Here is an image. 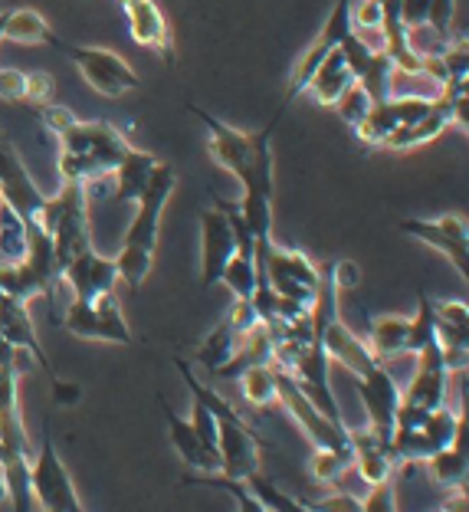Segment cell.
Listing matches in <instances>:
<instances>
[{
    "label": "cell",
    "instance_id": "ee69618b",
    "mask_svg": "<svg viewBox=\"0 0 469 512\" xmlns=\"http://www.w3.org/2000/svg\"><path fill=\"white\" fill-rule=\"evenodd\" d=\"M332 279L338 286V293H348V289H355L361 283V270L355 260H335L332 263Z\"/></svg>",
    "mask_w": 469,
    "mask_h": 512
},
{
    "label": "cell",
    "instance_id": "ffe728a7",
    "mask_svg": "<svg viewBox=\"0 0 469 512\" xmlns=\"http://www.w3.org/2000/svg\"><path fill=\"white\" fill-rule=\"evenodd\" d=\"M453 125V109H450V99H433V106L430 112L424 115L420 122L414 125H401V128H394V132L384 138V145L381 148H391V151H407V148H417V145H427L433 142L443 128Z\"/></svg>",
    "mask_w": 469,
    "mask_h": 512
},
{
    "label": "cell",
    "instance_id": "d6986e66",
    "mask_svg": "<svg viewBox=\"0 0 469 512\" xmlns=\"http://www.w3.org/2000/svg\"><path fill=\"white\" fill-rule=\"evenodd\" d=\"M322 348H325V355L332 358V362H338L342 368H348L351 375H365V371H371L374 365H378V358L371 355V348L365 339H358L355 332L348 329V325L342 322V316H338L328 329L322 332Z\"/></svg>",
    "mask_w": 469,
    "mask_h": 512
},
{
    "label": "cell",
    "instance_id": "f907efd6",
    "mask_svg": "<svg viewBox=\"0 0 469 512\" xmlns=\"http://www.w3.org/2000/svg\"><path fill=\"white\" fill-rule=\"evenodd\" d=\"M119 4H122V7H125V4H132V0H119Z\"/></svg>",
    "mask_w": 469,
    "mask_h": 512
},
{
    "label": "cell",
    "instance_id": "5bb4252c",
    "mask_svg": "<svg viewBox=\"0 0 469 512\" xmlns=\"http://www.w3.org/2000/svg\"><path fill=\"white\" fill-rule=\"evenodd\" d=\"M63 283H69V289H73V299L92 302L112 293L115 283H119V270H115V260L86 247L63 266Z\"/></svg>",
    "mask_w": 469,
    "mask_h": 512
},
{
    "label": "cell",
    "instance_id": "8d00e7d4",
    "mask_svg": "<svg viewBox=\"0 0 469 512\" xmlns=\"http://www.w3.org/2000/svg\"><path fill=\"white\" fill-rule=\"evenodd\" d=\"M397 476L368 486V493L361 496V512H397Z\"/></svg>",
    "mask_w": 469,
    "mask_h": 512
},
{
    "label": "cell",
    "instance_id": "7a4b0ae2",
    "mask_svg": "<svg viewBox=\"0 0 469 512\" xmlns=\"http://www.w3.org/2000/svg\"><path fill=\"white\" fill-rule=\"evenodd\" d=\"M184 384L191 388L194 401H201L210 414L217 417V453H220V473L230 480H246L250 473H260V437L253 434V427L233 411V407L220 398L217 391H210L207 384L197 381L194 368L184 358H174Z\"/></svg>",
    "mask_w": 469,
    "mask_h": 512
},
{
    "label": "cell",
    "instance_id": "e0dca14e",
    "mask_svg": "<svg viewBox=\"0 0 469 512\" xmlns=\"http://www.w3.org/2000/svg\"><path fill=\"white\" fill-rule=\"evenodd\" d=\"M125 17H128V33H132V40L138 46L158 50L164 60L174 63L168 20H164L161 7L155 4V0H132V4H125Z\"/></svg>",
    "mask_w": 469,
    "mask_h": 512
},
{
    "label": "cell",
    "instance_id": "b9f144b4",
    "mask_svg": "<svg viewBox=\"0 0 469 512\" xmlns=\"http://www.w3.org/2000/svg\"><path fill=\"white\" fill-rule=\"evenodd\" d=\"M312 512H361V499L351 493H332L325 499H315V503H306Z\"/></svg>",
    "mask_w": 469,
    "mask_h": 512
},
{
    "label": "cell",
    "instance_id": "4dcf8cb0",
    "mask_svg": "<svg viewBox=\"0 0 469 512\" xmlns=\"http://www.w3.org/2000/svg\"><path fill=\"white\" fill-rule=\"evenodd\" d=\"M394 128H401V122H397L391 99H384V102H374L371 112L365 115V122L355 125V132L365 145H384V138H388Z\"/></svg>",
    "mask_w": 469,
    "mask_h": 512
},
{
    "label": "cell",
    "instance_id": "ab89813d",
    "mask_svg": "<svg viewBox=\"0 0 469 512\" xmlns=\"http://www.w3.org/2000/svg\"><path fill=\"white\" fill-rule=\"evenodd\" d=\"M191 427L197 430V437H201L207 447H214V450H217V417L210 414L201 401H194V404H191Z\"/></svg>",
    "mask_w": 469,
    "mask_h": 512
},
{
    "label": "cell",
    "instance_id": "52a82bcc",
    "mask_svg": "<svg viewBox=\"0 0 469 512\" xmlns=\"http://www.w3.org/2000/svg\"><path fill=\"white\" fill-rule=\"evenodd\" d=\"M53 50L69 56L82 73V79L105 99H119L125 92L142 86V79L128 66V60H122V56L112 50H102V46H76V43H66L63 37L56 40Z\"/></svg>",
    "mask_w": 469,
    "mask_h": 512
},
{
    "label": "cell",
    "instance_id": "5b68a950",
    "mask_svg": "<svg viewBox=\"0 0 469 512\" xmlns=\"http://www.w3.org/2000/svg\"><path fill=\"white\" fill-rule=\"evenodd\" d=\"M174 188H178V171L171 165H164V161H158V168L151 171V181L145 184L142 197L135 201V217L125 230L122 250L138 253V256H151V260H155L161 214H164V204L171 201Z\"/></svg>",
    "mask_w": 469,
    "mask_h": 512
},
{
    "label": "cell",
    "instance_id": "d4e9b609",
    "mask_svg": "<svg viewBox=\"0 0 469 512\" xmlns=\"http://www.w3.org/2000/svg\"><path fill=\"white\" fill-rule=\"evenodd\" d=\"M4 40H14V43H27V46H37V43H46V46H56V33L53 27L46 23L37 10H7V23H4Z\"/></svg>",
    "mask_w": 469,
    "mask_h": 512
},
{
    "label": "cell",
    "instance_id": "836d02e7",
    "mask_svg": "<svg viewBox=\"0 0 469 512\" xmlns=\"http://www.w3.org/2000/svg\"><path fill=\"white\" fill-rule=\"evenodd\" d=\"M348 467H355V457L351 453H332V450H315L312 460H309V470L319 483L332 486L338 476H342Z\"/></svg>",
    "mask_w": 469,
    "mask_h": 512
},
{
    "label": "cell",
    "instance_id": "c3c4849f",
    "mask_svg": "<svg viewBox=\"0 0 469 512\" xmlns=\"http://www.w3.org/2000/svg\"><path fill=\"white\" fill-rule=\"evenodd\" d=\"M443 512H469L466 486H460V490H453V493L447 496V503H443Z\"/></svg>",
    "mask_w": 469,
    "mask_h": 512
},
{
    "label": "cell",
    "instance_id": "f6af8a7d",
    "mask_svg": "<svg viewBox=\"0 0 469 512\" xmlns=\"http://www.w3.org/2000/svg\"><path fill=\"white\" fill-rule=\"evenodd\" d=\"M427 10H430V0H401V20L407 30L414 27H424L427 23Z\"/></svg>",
    "mask_w": 469,
    "mask_h": 512
},
{
    "label": "cell",
    "instance_id": "2e32d148",
    "mask_svg": "<svg viewBox=\"0 0 469 512\" xmlns=\"http://www.w3.org/2000/svg\"><path fill=\"white\" fill-rule=\"evenodd\" d=\"M158 404L164 411V421H168V434H171V444L178 450V457L191 467L194 473H220V453L214 447H207L197 430L191 427V421H184L168 407V401L158 394Z\"/></svg>",
    "mask_w": 469,
    "mask_h": 512
},
{
    "label": "cell",
    "instance_id": "60d3db41",
    "mask_svg": "<svg viewBox=\"0 0 469 512\" xmlns=\"http://www.w3.org/2000/svg\"><path fill=\"white\" fill-rule=\"evenodd\" d=\"M381 0H361L351 7V27L355 30H381Z\"/></svg>",
    "mask_w": 469,
    "mask_h": 512
},
{
    "label": "cell",
    "instance_id": "7402d4cb",
    "mask_svg": "<svg viewBox=\"0 0 469 512\" xmlns=\"http://www.w3.org/2000/svg\"><path fill=\"white\" fill-rule=\"evenodd\" d=\"M427 463L430 480L437 486H447V490H460L466 486V470H469V453H466V427L456 434L453 447L437 450Z\"/></svg>",
    "mask_w": 469,
    "mask_h": 512
},
{
    "label": "cell",
    "instance_id": "7c38bea8",
    "mask_svg": "<svg viewBox=\"0 0 469 512\" xmlns=\"http://www.w3.org/2000/svg\"><path fill=\"white\" fill-rule=\"evenodd\" d=\"M401 234L414 237L427 247L440 250L447 260L460 270V276H469V230L466 217L460 214H443L433 220H401Z\"/></svg>",
    "mask_w": 469,
    "mask_h": 512
},
{
    "label": "cell",
    "instance_id": "30bf717a",
    "mask_svg": "<svg viewBox=\"0 0 469 512\" xmlns=\"http://www.w3.org/2000/svg\"><path fill=\"white\" fill-rule=\"evenodd\" d=\"M60 325H63L66 332H73L76 339L132 345V329H128L119 299H115L112 293H105V296L92 299V302L73 299Z\"/></svg>",
    "mask_w": 469,
    "mask_h": 512
},
{
    "label": "cell",
    "instance_id": "ba28073f",
    "mask_svg": "<svg viewBox=\"0 0 469 512\" xmlns=\"http://www.w3.org/2000/svg\"><path fill=\"white\" fill-rule=\"evenodd\" d=\"M273 365V362H269ZM276 368V365H273ZM276 401L286 407V411L296 417V424L302 427V434L312 440L315 450H332V453H351V440H348V427L335 424L315 407L306 394L299 391L296 378L289 375L286 368H276Z\"/></svg>",
    "mask_w": 469,
    "mask_h": 512
},
{
    "label": "cell",
    "instance_id": "83f0119b",
    "mask_svg": "<svg viewBox=\"0 0 469 512\" xmlns=\"http://www.w3.org/2000/svg\"><path fill=\"white\" fill-rule=\"evenodd\" d=\"M243 401L250 407H269L276 401V368L273 365H253L240 375Z\"/></svg>",
    "mask_w": 469,
    "mask_h": 512
},
{
    "label": "cell",
    "instance_id": "f546056e",
    "mask_svg": "<svg viewBox=\"0 0 469 512\" xmlns=\"http://www.w3.org/2000/svg\"><path fill=\"white\" fill-rule=\"evenodd\" d=\"M220 283L230 289L233 299H250L256 289V256L233 253L224 266V273H220Z\"/></svg>",
    "mask_w": 469,
    "mask_h": 512
},
{
    "label": "cell",
    "instance_id": "f1b7e54d",
    "mask_svg": "<svg viewBox=\"0 0 469 512\" xmlns=\"http://www.w3.org/2000/svg\"><path fill=\"white\" fill-rule=\"evenodd\" d=\"M27 253V224L0 201V263H20Z\"/></svg>",
    "mask_w": 469,
    "mask_h": 512
},
{
    "label": "cell",
    "instance_id": "7bdbcfd3",
    "mask_svg": "<svg viewBox=\"0 0 469 512\" xmlns=\"http://www.w3.org/2000/svg\"><path fill=\"white\" fill-rule=\"evenodd\" d=\"M40 119H43V125L50 128L53 135H63L69 125H76L79 119L69 109H63V106H53V102H46V106H40Z\"/></svg>",
    "mask_w": 469,
    "mask_h": 512
},
{
    "label": "cell",
    "instance_id": "6da1fadb",
    "mask_svg": "<svg viewBox=\"0 0 469 512\" xmlns=\"http://www.w3.org/2000/svg\"><path fill=\"white\" fill-rule=\"evenodd\" d=\"M187 109L194 112V119H201L207 128V148L220 168H227L233 178L240 181L243 197H240V217L250 227V234L256 243H269V230H273V132L279 119H283V106L276 109L273 122L260 132L246 135L240 128H233L227 122L214 119L207 109L187 102Z\"/></svg>",
    "mask_w": 469,
    "mask_h": 512
},
{
    "label": "cell",
    "instance_id": "9c48e42d",
    "mask_svg": "<svg viewBox=\"0 0 469 512\" xmlns=\"http://www.w3.org/2000/svg\"><path fill=\"white\" fill-rule=\"evenodd\" d=\"M256 253L263 256L269 286L279 299H292L302 302V306H312L315 289H319V266L302 250H286L276 247L273 240L269 243H256Z\"/></svg>",
    "mask_w": 469,
    "mask_h": 512
},
{
    "label": "cell",
    "instance_id": "44dd1931",
    "mask_svg": "<svg viewBox=\"0 0 469 512\" xmlns=\"http://www.w3.org/2000/svg\"><path fill=\"white\" fill-rule=\"evenodd\" d=\"M158 168V158L151 151L142 148H128L125 158L119 161V168L112 171L115 188H112V201L119 204H135L142 197L145 184L151 181V171Z\"/></svg>",
    "mask_w": 469,
    "mask_h": 512
},
{
    "label": "cell",
    "instance_id": "1f68e13d",
    "mask_svg": "<svg viewBox=\"0 0 469 512\" xmlns=\"http://www.w3.org/2000/svg\"><path fill=\"white\" fill-rule=\"evenodd\" d=\"M246 486H250V490L256 493V499H260V503L269 512H312L306 503H302V499L283 493L273 480H266L263 473H250V476H246Z\"/></svg>",
    "mask_w": 469,
    "mask_h": 512
},
{
    "label": "cell",
    "instance_id": "d6a6232c",
    "mask_svg": "<svg viewBox=\"0 0 469 512\" xmlns=\"http://www.w3.org/2000/svg\"><path fill=\"white\" fill-rule=\"evenodd\" d=\"M391 60H388V53H374V60H371V66L365 69V76L358 79V86L368 92L371 96V102H384V99H391V92H388V86H391Z\"/></svg>",
    "mask_w": 469,
    "mask_h": 512
},
{
    "label": "cell",
    "instance_id": "277c9868",
    "mask_svg": "<svg viewBox=\"0 0 469 512\" xmlns=\"http://www.w3.org/2000/svg\"><path fill=\"white\" fill-rule=\"evenodd\" d=\"M40 227L53 240L56 266H63L73 260L76 253H82L89 243V191L79 181H63L60 194L46 197L40 207Z\"/></svg>",
    "mask_w": 469,
    "mask_h": 512
},
{
    "label": "cell",
    "instance_id": "816d5d0a",
    "mask_svg": "<svg viewBox=\"0 0 469 512\" xmlns=\"http://www.w3.org/2000/svg\"><path fill=\"white\" fill-rule=\"evenodd\" d=\"M433 512H443V509H433Z\"/></svg>",
    "mask_w": 469,
    "mask_h": 512
},
{
    "label": "cell",
    "instance_id": "9a60e30c",
    "mask_svg": "<svg viewBox=\"0 0 469 512\" xmlns=\"http://www.w3.org/2000/svg\"><path fill=\"white\" fill-rule=\"evenodd\" d=\"M447 381L450 371L443 365L440 342H433L424 352H417V371L410 378L407 391L401 394V401L420 407V411H433V407L447 404Z\"/></svg>",
    "mask_w": 469,
    "mask_h": 512
},
{
    "label": "cell",
    "instance_id": "603a6c76",
    "mask_svg": "<svg viewBox=\"0 0 469 512\" xmlns=\"http://www.w3.org/2000/svg\"><path fill=\"white\" fill-rule=\"evenodd\" d=\"M351 83H355V79H351L348 66H345V60H342V53H338V46H335V50L328 53L325 60L319 63V69L312 73L306 92H312L319 106H335L338 96H342V92H345Z\"/></svg>",
    "mask_w": 469,
    "mask_h": 512
},
{
    "label": "cell",
    "instance_id": "484cf974",
    "mask_svg": "<svg viewBox=\"0 0 469 512\" xmlns=\"http://www.w3.org/2000/svg\"><path fill=\"white\" fill-rule=\"evenodd\" d=\"M240 339H243V335L233 332V325L224 319V322H220L217 329L210 332L207 339L201 342V348H197V362H201L204 368H210V371L224 368V365L230 362V358H233V352H237Z\"/></svg>",
    "mask_w": 469,
    "mask_h": 512
},
{
    "label": "cell",
    "instance_id": "f35d334b",
    "mask_svg": "<svg viewBox=\"0 0 469 512\" xmlns=\"http://www.w3.org/2000/svg\"><path fill=\"white\" fill-rule=\"evenodd\" d=\"M53 92H56V83L50 73H40V69L23 73V102H33V106L40 109L53 99Z\"/></svg>",
    "mask_w": 469,
    "mask_h": 512
},
{
    "label": "cell",
    "instance_id": "e575fe53",
    "mask_svg": "<svg viewBox=\"0 0 469 512\" xmlns=\"http://www.w3.org/2000/svg\"><path fill=\"white\" fill-rule=\"evenodd\" d=\"M338 53H342V60H345V66H348V73H351V79H358L365 76V69L371 66V60H374V50L358 37L355 30L348 33V37L338 43Z\"/></svg>",
    "mask_w": 469,
    "mask_h": 512
},
{
    "label": "cell",
    "instance_id": "74e56055",
    "mask_svg": "<svg viewBox=\"0 0 469 512\" xmlns=\"http://www.w3.org/2000/svg\"><path fill=\"white\" fill-rule=\"evenodd\" d=\"M427 27L433 33H440L443 40H453V33H456V0H430Z\"/></svg>",
    "mask_w": 469,
    "mask_h": 512
},
{
    "label": "cell",
    "instance_id": "4fadbf2b",
    "mask_svg": "<svg viewBox=\"0 0 469 512\" xmlns=\"http://www.w3.org/2000/svg\"><path fill=\"white\" fill-rule=\"evenodd\" d=\"M197 224H201V286L210 289L220 283V273L233 253H237V237H233V227L227 214L220 207H210V211L197 214Z\"/></svg>",
    "mask_w": 469,
    "mask_h": 512
},
{
    "label": "cell",
    "instance_id": "bcb514c9",
    "mask_svg": "<svg viewBox=\"0 0 469 512\" xmlns=\"http://www.w3.org/2000/svg\"><path fill=\"white\" fill-rule=\"evenodd\" d=\"M0 99L23 102V73L20 69H0Z\"/></svg>",
    "mask_w": 469,
    "mask_h": 512
},
{
    "label": "cell",
    "instance_id": "681fc988",
    "mask_svg": "<svg viewBox=\"0 0 469 512\" xmlns=\"http://www.w3.org/2000/svg\"><path fill=\"white\" fill-rule=\"evenodd\" d=\"M0 503H7V483H4V476H0Z\"/></svg>",
    "mask_w": 469,
    "mask_h": 512
},
{
    "label": "cell",
    "instance_id": "cb8c5ba5",
    "mask_svg": "<svg viewBox=\"0 0 469 512\" xmlns=\"http://www.w3.org/2000/svg\"><path fill=\"white\" fill-rule=\"evenodd\" d=\"M368 348L378 362L407 355V319L404 316H378L368 325Z\"/></svg>",
    "mask_w": 469,
    "mask_h": 512
},
{
    "label": "cell",
    "instance_id": "8fae6325",
    "mask_svg": "<svg viewBox=\"0 0 469 512\" xmlns=\"http://www.w3.org/2000/svg\"><path fill=\"white\" fill-rule=\"evenodd\" d=\"M355 388L361 394V404H365V414H368V430L381 444H391V434H394V414H397V404H401V388L384 362H378L371 371L355 378Z\"/></svg>",
    "mask_w": 469,
    "mask_h": 512
},
{
    "label": "cell",
    "instance_id": "d590c367",
    "mask_svg": "<svg viewBox=\"0 0 469 512\" xmlns=\"http://www.w3.org/2000/svg\"><path fill=\"white\" fill-rule=\"evenodd\" d=\"M371 106H374V102H371V96H368V92L361 89L358 83H351V86H348V89L342 92V96H338V102H335L338 115H342V119H345V122H348L351 128L365 122V115L371 112Z\"/></svg>",
    "mask_w": 469,
    "mask_h": 512
},
{
    "label": "cell",
    "instance_id": "3957f363",
    "mask_svg": "<svg viewBox=\"0 0 469 512\" xmlns=\"http://www.w3.org/2000/svg\"><path fill=\"white\" fill-rule=\"evenodd\" d=\"M60 178L92 184L119 168L125 151L132 148L125 135L109 122H76L60 135Z\"/></svg>",
    "mask_w": 469,
    "mask_h": 512
},
{
    "label": "cell",
    "instance_id": "8992f818",
    "mask_svg": "<svg viewBox=\"0 0 469 512\" xmlns=\"http://www.w3.org/2000/svg\"><path fill=\"white\" fill-rule=\"evenodd\" d=\"M30 493L33 503L46 512H86L73 480H69V470L63 467L60 453H56L50 424H43L40 450L30 460Z\"/></svg>",
    "mask_w": 469,
    "mask_h": 512
},
{
    "label": "cell",
    "instance_id": "7dc6e473",
    "mask_svg": "<svg viewBox=\"0 0 469 512\" xmlns=\"http://www.w3.org/2000/svg\"><path fill=\"white\" fill-rule=\"evenodd\" d=\"M79 384L73 381H63V378H53V401L56 404H63V407H73L79 404Z\"/></svg>",
    "mask_w": 469,
    "mask_h": 512
},
{
    "label": "cell",
    "instance_id": "ac0fdd59",
    "mask_svg": "<svg viewBox=\"0 0 469 512\" xmlns=\"http://www.w3.org/2000/svg\"><path fill=\"white\" fill-rule=\"evenodd\" d=\"M0 339L14 348H23V352L33 355V362H37L46 375L60 378L50 365V358H46L43 345L37 339V332H33V322H30V312H27V302H14V299H4L0 302Z\"/></svg>",
    "mask_w": 469,
    "mask_h": 512
},
{
    "label": "cell",
    "instance_id": "4316f807",
    "mask_svg": "<svg viewBox=\"0 0 469 512\" xmlns=\"http://www.w3.org/2000/svg\"><path fill=\"white\" fill-rule=\"evenodd\" d=\"M440 342L437 339V312H433V299L427 296V289H420L417 296V316L407 319V352L417 355L427 345Z\"/></svg>",
    "mask_w": 469,
    "mask_h": 512
},
{
    "label": "cell",
    "instance_id": "f5cc1de1",
    "mask_svg": "<svg viewBox=\"0 0 469 512\" xmlns=\"http://www.w3.org/2000/svg\"><path fill=\"white\" fill-rule=\"evenodd\" d=\"M40 512H46V509H40Z\"/></svg>",
    "mask_w": 469,
    "mask_h": 512
}]
</instances>
